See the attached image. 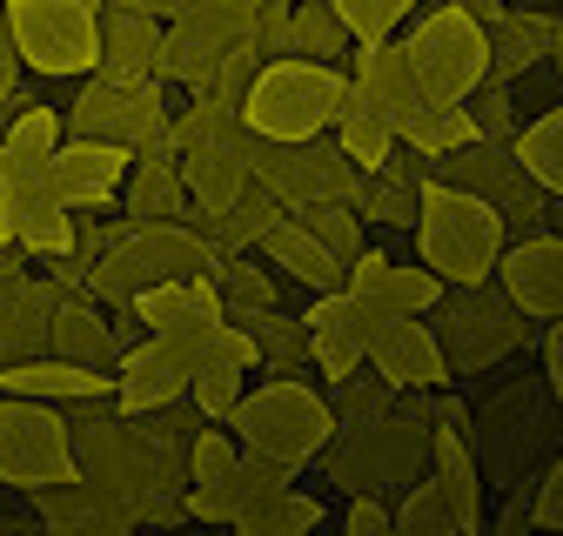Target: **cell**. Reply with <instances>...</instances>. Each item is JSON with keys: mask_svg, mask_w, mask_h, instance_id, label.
<instances>
[{"mask_svg": "<svg viewBox=\"0 0 563 536\" xmlns=\"http://www.w3.org/2000/svg\"><path fill=\"white\" fill-rule=\"evenodd\" d=\"M416 261L430 268L443 289H463V282H489L497 261L510 248L504 235V215L489 209L483 194L456 188V181H422V201H416Z\"/></svg>", "mask_w": 563, "mask_h": 536, "instance_id": "6da1fadb", "label": "cell"}, {"mask_svg": "<svg viewBox=\"0 0 563 536\" xmlns=\"http://www.w3.org/2000/svg\"><path fill=\"white\" fill-rule=\"evenodd\" d=\"M349 94H356L349 88V67L282 54V60L255 67V81L242 94V127L262 134V142H316V134L335 127Z\"/></svg>", "mask_w": 563, "mask_h": 536, "instance_id": "7a4b0ae2", "label": "cell"}, {"mask_svg": "<svg viewBox=\"0 0 563 536\" xmlns=\"http://www.w3.org/2000/svg\"><path fill=\"white\" fill-rule=\"evenodd\" d=\"M476 469L489 490H523L537 462L563 449V395L550 382H510L483 402V423L470 429Z\"/></svg>", "mask_w": 563, "mask_h": 536, "instance_id": "3957f363", "label": "cell"}, {"mask_svg": "<svg viewBox=\"0 0 563 536\" xmlns=\"http://www.w3.org/2000/svg\"><path fill=\"white\" fill-rule=\"evenodd\" d=\"M349 496H383V490H409L430 469V423H416L402 402L369 423H335V436L316 456Z\"/></svg>", "mask_w": 563, "mask_h": 536, "instance_id": "277c9868", "label": "cell"}, {"mask_svg": "<svg viewBox=\"0 0 563 536\" xmlns=\"http://www.w3.org/2000/svg\"><path fill=\"white\" fill-rule=\"evenodd\" d=\"M430 315H437L430 328H437V343H443L450 376H483V369H497L504 356L543 343V322H530L504 295L497 276H489V282H463V289H443Z\"/></svg>", "mask_w": 563, "mask_h": 536, "instance_id": "5b68a950", "label": "cell"}, {"mask_svg": "<svg viewBox=\"0 0 563 536\" xmlns=\"http://www.w3.org/2000/svg\"><path fill=\"white\" fill-rule=\"evenodd\" d=\"M21 54V75L41 81H88L101 67V8L88 0H0Z\"/></svg>", "mask_w": 563, "mask_h": 536, "instance_id": "8992f818", "label": "cell"}, {"mask_svg": "<svg viewBox=\"0 0 563 536\" xmlns=\"http://www.w3.org/2000/svg\"><path fill=\"white\" fill-rule=\"evenodd\" d=\"M242 443L268 449V456H289V462H316L322 443L335 436V410L329 395L309 389L302 376H275V382H255L242 389V410L229 423Z\"/></svg>", "mask_w": 563, "mask_h": 536, "instance_id": "52a82bcc", "label": "cell"}, {"mask_svg": "<svg viewBox=\"0 0 563 536\" xmlns=\"http://www.w3.org/2000/svg\"><path fill=\"white\" fill-rule=\"evenodd\" d=\"M67 477H81L67 410H60V402H34V395H8V389H0V483L34 496V490L67 483Z\"/></svg>", "mask_w": 563, "mask_h": 536, "instance_id": "ba28073f", "label": "cell"}, {"mask_svg": "<svg viewBox=\"0 0 563 536\" xmlns=\"http://www.w3.org/2000/svg\"><path fill=\"white\" fill-rule=\"evenodd\" d=\"M402 54L416 67V88L422 101H470L489 75V47H483V27L437 0L430 14H409V34H402Z\"/></svg>", "mask_w": 563, "mask_h": 536, "instance_id": "9c48e42d", "label": "cell"}, {"mask_svg": "<svg viewBox=\"0 0 563 536\" xmlns=\"http://www.w3.org/2000/svg\"><path fill=\"white\" fill-rule=\"evenodd\" d=\"M67 114V134H88V142H114V148H141L148 134L168 127L162 108V81H141V75H114V67H95L88 88L75 94Z\"/></svg>", "mask_w": 563, "mask_h": 536, "instance_id": "30bf717a", "label": "cell"}, {"mask_svg": "<svg viewBox=\"0 0 563 536\" xmlns=\"http://www.w3.org/2000/svg\"><path fill=\"white\" fill-rule=\"evenodd\" d=\"M309 356H316V376L335 382V376H356L369 369V343L389 328V309L363 302V295H349V289H322L309 302Z\"/></svg>", "mask_w": 563, "mask_h": 536, "instance_id": "8fae6325", "label": "cell"}, {"mask_svg": "<svg viewBox=\"0 0 563 536\" xmlns=\"http://www.w3.org/2000/svg\"><path fill=\"white\" fill-rule=\"evenodd\" d=\"M128 161H134V155H128V148H114V142H88V134H67V142L47 155V188H54L60 209L88 215V209H108V201L121 194Z\"/></svg>", "mask_w": 563, "mask_h": 536, "instance_id": "7c38bea8", "label": "cell"}, {"mask_svg": "<svg viewBox=\"0 0 563 536\" xmlns=\"http://www.w3.org/2000/svg\"><path fill=\"white\" fill-rule=\"evenodd\" d=\"M34 510H41V529H60V536H121V529H141L134 523V496L95 483V477H67V483H47L34 490Z\"/></svg>", "mask_w": 563, "mask_h": 536, "instance_id": "4fadbf2b", "label": "cell"}, {"mask_svg": "<svg viewBox=\"0 0 563 536\" xmlns=\"http://www.w3.org/2000/svg\"><path fill=\"white\" fill-rule=\"evenodd\" d=\"M497 282L504 295L530 315V322H556L563 315V235H530V242H510L504 261H497Z\"/></svg>", "mask_w": 563, "mask_h": 536, "instance_id": "5bb4252c", "label": "cell"}, {"mask_svg": "<svg viewBox=\"0 0 563 536\" xmlns=\"http://www.w3.org/2000/svg\"><path fill=\"white\" fill-rule=\"evenodd\" d=\"M349 88H356V101L376 108L389 127H402L416 114V101H422L416 67H409V54H402L396 34L389 41H356V54H349Z\"/></svg>", "mask_w": 563, "mask_h": 536, "instance_id": "9a60e30c", "label": "cell"}, {"mask_svg": "<svg viewBox=\"0 0 563 536\" xmlns=\"http://www.w3.org/2000/svg\"><path fill=\"white\" fill-rule=\"evenodd\" d=\"M342 289L363 295V302H376V309H389V315H430L437 295H443V282H437L422 261H396V255H383V248H363L356 261H349Z\"/></svg>", "mask_w": 563, "mask_h": 536, "instance_id": "2e32d148", "label": "cell"}, {"mask_svg": "<svg viewBox=\"0 0 563 536\" xmlns=\"http://www.w3.org/2000/svg\"><path fill=\"white\" fill-rule=\"evenodd\" d=\"M175 161H181V181H188V194H195V209H201V215H222L229 201L249 194V127L235 121L229 134L181 148Z\"/></svg>", "mask_w": 563, "mask_h": 536, "instance_id": "e0dca14e", "label": "cell"}, {"mask_svg": "<svg viewBox=\"0 0 563 536\" xmlns=\"http://www.w3.org/2000/svg\"><path fill=\"white\" fill-rule=\"evenodd\" d=\"M369 369L389 376L396 389H443L450 382V362H443V343L422 315H389V328L369 343Z\"/></svg>", "mask_w": 563, "mask_h": 536, "instance_id": "ac0fdd59", "label": "cell"}, {"mask_svg": "<svg viewBox=\"0 0 563 536\" xmlns=\"http://www.w3.org/2000/svg\"><path fill=\"white\" fill-rule=\"evenodd\" d=\"M422 181H430V161L422 155H409L402 142H396V155L383 161V168H363V181H356V209L363 222H383V228H416V201H422Z\"/></svg>", "mask_w": 563, "mask_h": 536, "instance_id": "d6986e66", "label": "cell"}, {"mask_svg": "<svg viewBox=\"0 0 563 536\" xmlns=\"http://www.w3.org/2000/svg\"><path fill=\"white\" fill-rule=\"evenodd\" d=\"M8 395H34V402H88V395H114V376L101 362H67V356H21L0 369Z\"/></svg>", "mask_w": 563, "mask_h": 536, "instance_id": "ffe728a7", "label": "cell"}, {"mask_svg": "<svg viewBox=\"0 0 563 536\" xmlns=\"http://www.w3.org/2000/svg\"><path fill=\"white\" fill-rule=\"evenodd\" d=\"M235 47H242V41H235L222 21H208V14L188 8V14H175V21L162 27V75L181 81V88H201Z\"/></svg>", "mask_w": 563, "mask_h": 536, "instance_id": "44dd1931", "label": "cell"}, {"mask_svg": "<svg viewBox=\"0 0 563 536\" xmlns=\"http://www.w3.org/2000/svg\"><path fill=\"white\" fill-rule=\"evenodd\" d=\"M430 477L456 503V523L483 529V469H476V449H470V416H443L430 429Z\"/></svg>", "mask_w": 563, "mask_h": 536, "instance_id": "7402d4cb", "label": "cell"}, {"mask_svg": "<svg viewBox=\"0 0 563 536\" xmlns=\"http://www.w3.org/2000/svg\"><path fill=\"white\" fill-rule=\"evenodd\" d=\"M181 395H188V376L155 349V335L134 343L114 362V410H128V416H155V410H168V402H181Z\"/></svg>", "mask_w": 563, "mask_h": 536, "instance_id": "603a6c76", "label": "cell"}, {"mask_svg": "<svg viewBox=\"0 0 563 536\" xmlns=\"http://www.w3.org/2000/svg\"><path fill=\"white\" fill-rule=\"evenodd\" d=\"M543 41H550V14L543 8H504L497 21L483 27V47H489V81H523L543 67Z\"/></svg>", "mask_w": 563, "mask_h": 536, "instance_id": "cb8c5ba5", "label": "cell"}, {"mask_svg": "<svg viewBox=\"0 0 563 536\" xmlns=\"http://www.w3.org/2000/svg\"><path fill=\"white\" fill-rule=\"evenodd\" d=\"M101 67H114V75H141V81H168L162 75V21L108 0V8H101Z\"/></svg>", "mask_w": 563, "mask_h": 536, "instance_id": "d4e9b609", "label": "cell"}, {"mask_svg": "<svg viewBox=\"0 0 563 536\" xmlns=\"http://www.w3.org/2000/svg\"><path fill=\"white\" fill-rule=\"evenodd\" d=\"M262 248H268V261L282 268V276H296V282L316 289V295H322V289H342V276H349V268L335 261V248H329L316 228H302L296 215H282V222L262 235Z\"/></svg>", "mask_w": 563, "mask_h": 536, "instance_id": "484cf974", "label": "cell"}, {"mask_svg": "<svg viewBox=\"0 0 563 536\" xmlns=\"http://www.w3.org/2000/svg\"><path fill=\"white\" fill-rule=\"evenodd\" d=\"M229 322H242L255 335V349L275 376H309L316 356H309V322L302 315H282V309H229Z\"/></svg>", "mask_w": 563, "mask_h": 536, "instance_id": "4316f807", "label": "cell"}, {"mask_svg": "<svg viewBox=\"0 0 563 536\" xmlns=\"http://www.w3.org/2000/svg\"><path fill=\"white\" fill-rule=\"evenodd\" d=\"M47 356H67V362H108L114 356V335H108V315L95 309V295H60L54 302Z\"/></svg>", "mask_w": 563, "mask_h": 536, "instance_id": "83f0119b", "label": "cell"}, {"mask_svg": "<svg viewBox=\"0 0 563 536\" xmlns=\"http://www.w3.org/2000/svg\"><path fill=\"white\" fill-rule=\"evenodd\" d=\"M396 142L422 161H437V155L476 142V114H470V101H416V114L396 127Z\"/></svg>", "mask_w": 563, "mask_h": 536, "instance_id": "f1b7e54d", "label": "cell"}, {"mask_svg": "<svg viewBox=\"0 0 563 536\" xmlns=\"http://www.w3.org/2000/svg\"><path fill=\"white\" fill-rule=\"evenodd\" d=\"M322 523H329V510L289 483V490L249 496V503L235 510V523H229V529H242V536H309V529H322Z\"/></svg>", "mask_w": 563, "mask_h": 536, "instance_id": "f546056e", "label": "cell"}, {"mask_svg": "<svg viewBox=\"0 0 563 536\" xmlns=\"http://www.w3.org/2000/svg\"><path fill=\"white\" fill-rule=\"evenodd\" d=\"M289 54L335 60V67L356 54V34H349V21H342L335 0H296V8H289Z\"/></svg>", "mask_w": 563, "mask_h": 536, "instance_id": "4dcf8cb0", "label": "cell"}, {"mask_svg": "<svg viewBox=\"0 0 563 536\" xmlns=\"http://www.w3.org/2000/svg\"><path fill=\"white\" fill-rule=\"evenodd\" d=\"M356 181H363V168L342 155L335 134H329V142H322V134H316V142H302V181H296V201H342V209H349V201H356ZM296 201H289V209H296Z\"/></svg>", "mask_w": 563, "mask_h": 536, "instance_id": "1f68e13d", "label": "cell"}, {"mask_svg": "<svg viewBox=\"0 0 563 536\" xmlns=\"http://www.w3.org/2000/svg\"><path fill=\"white\" fill-rule=\"evenodd\" d=\"M510 148H517L523 175L563 201V101H550L543 114H530V121L517 127V142H510Z\"/></svg>", "mask_w": 563, "mask_h": 536, "instance_id": "d6a6232c", "label": "cell"}, {"mask_svg": "<svg viewBox=\"0 0 563 536\" xmlns=\"http://www.w3.org/2000/svg\"><path fill=\"white\" fill-rule=\"evenodd\" d=\"M235 456H242V436L229 423H195V436H188V490H235Z\"/></svg>", "mask_w": 563, "mask_h": 536, "instance_id": "836d02e7", "label": "cell"}, {"mask_svg": "<svg viewBox=\"0 0 563 536\" xmlns=\"http://www.w3.org/2000/svg\"><path fill=\"white\" fill-rule=\"evenodd\" d=\"M329 134L342 142V155L356 161V168H383V161L396 155V127H389L376 108H363L356 94H349V108L335 114V127H329Z\"/></svg>", "mask_w": 563, "mask_h": 536, "instance_id": "e575fe53", "label": "cell"}, {"mask_svg": "<svg viewBox=\"0 0 563 536\" xmlns=\"http://www.w3.org/2000/svg\"><path fill=\"white\" fill-rule=\"evenodd\" d=\"M463 523H456V503L443 496V483L437 477H416L409 490H402V503H396V536H456Z\"/></svg>", "mask_w": 563, "mask_h": 536, "instance_id": "d590c367", "label": "cell"}, {"mask_svg": "<svg viewBox=\"0 0 563 536\" xmlns=\"http://www.w3.org/2000/svg\"><path fill=\"white\" fill-rule=\"evenodd\" d=\"M208 276H216V289H222V315L229 309H275V276H262L242 248H222Z\"/></svg>", "mask_w": 563, "mask_h": 536, "instance_id": "8d00e7d4", "label": "cell"}, {"mask_svg": "<svg viewBox=\"0 0 563 536\" xmlns=\"http://www.w3.org/2000/svg\"><path fill=\"white\" fill-rule=\"evenodd\" d=\"M396 382L389 376H335L329 382V410H335V423H369V416H383V410H396Z\"/></svg>", "mask_w": 563, "mask_h": 536, "instance_id": "74e56055", "label": "cell"}, {"mask_svg": "<svg viewBox=\"0 0 563 536\" xmlns=\"http://www.w3.org/2000/svg\"><path fill=\"white\" fill-rule=\"evenodd\" d=\"M0 142H8L14 155H27V161H47L60 142H67V114L60 108H41V101H27L8 127H0Z\"/></svg>", "mask_w": 563, "mask_h": 536, "instance_id": "f35d334b", "label": "cell"}, {"mask_svg": "<svg viewBox=\"0 0 563 536\" xmlns=\"http://www.w3.org/2000/svg\"><path fill=\"white\" fill-rule=\"evenodd\" d=\"M249 369L242 362H208L201 376H195V389H188V402H195V410L208 416V423H235V410H242V382Z\"/></svg>", "mask_w": 563, "mask_h": 536, "instance_id": "ab89813d", "label": "cell"}, {"mask_svg": "<svg viewBox=\"0 0 563 536\" xmlns=\"http://www.w3.org/2000/svg\"><path fill=\"white\" fill-rule=\"evenodd\" d=\"M470 114H476V134H483V142H504V148L517 142V127H523L510 81H489V75H483V88L470 94Z\"/></svg>", "mask_w": 563, "mask_h": 536, "instance_id": "60d3db41", "label": "cell"}, {"mask_svg": "<svg viewBox=\"0 0 563 536\" xmlns=\"http://www.w3.org/2000/svg\"><path fill=\"white\" fill-rule=\"evenodd\" d=\"M296 469H302V462L268 456V449L242 443V456H235V490H242V503H249V496H268V490H289V483H296Z\"/></svg>", "mask_w": 563, "mask_h": 536, "instance_id": "b9f144b4", "label": "cell"}, {"mask_svg": "<svg viewBox=\"0 0 563 536\" xmlns=\"http://www.w3.org/2000/svg\"><path fill=\"white\" fill-rule=\"evenodd\" d=\"M335 8H342V21H349L356 41H389L396 27H409L416 0H335Z\"/></svg>", "mask_w": 563, "mask_h": 536, "instance_id": "7bdbcfd3", "label": "cell"}, {"mask_svg": "<svg viewBox=\"0 0 563 536\" xmlns=\"http://www.w3.org/2000/svg\"><path fill=\"white\" fill-rule=\"evenodd\" d=\"M530 516L537 529H563V449L550 456L543 477H530Z\"/></svg>", "mask_w": 563, "mask_h": 536, "instance_id": "ee69618b", "label": "cell"}, {"mask_svg": "<svg viewBox=\"0 0 563 536\" xmlns=\"http://www.w3.org/2000/svg\"><path fill=\"white\" fill-rule=\"evenodd\" d=\"M342 529H349V536H389V529H396V510H389L383 496H356V503L342 510Z\"/></svg>", "mask_w": 563, "mask_h": 536, "instance_id": "f6af8a7d", "label": "cell"}, {"mask_svg": "<svg viewBox=\"0 0 563 536\" xmlns=\"http://www.w3.org/2000/svg\"><path fill=\"white\" fill-rule=\"evenodd\" d=\"M543 382H550V389L563 395V315H556V322L543 328Z\"/></svg>", "mask_w": 563, "mask_h": 536, "instance_id": "bcb514c9", "label": "cell"}, {"mask_svg": "<svg viewBox=\"0 0 563 536\" xmlns=\"http://www.w3.org/2000/svg\"><path fill=\"white\" fill-rule=\"evenodd\" d=\"M497 529H537V516H530V483L510 490V503L497 510Z\"/></svg>", "mask_w": 563, "mask_h": 536, "instance_id": "7dc6e473", "label": "cell"}, {"mask_svg": "<svg viewBox=\"0 0 563 536\" xmlns=\"http://www.w3.org/2000/svg\"><path fill=\"white\" fill-rule=\"evenodd\" d=\"M21 81V54H14V34H8V14H0V88Z\"/></svg>", "mask_w": 563, "mask_h": 536, "instance_id": "c3c4849f", "label": "cell"}, {"mask_svg": "<svg viewBox=\"0 0 563 536\" xmlns=\"http://www.w3.org/2000/svg\"><path fill=\"white\" fill-rule=\"evenodd\" d=\"M114 8H134V14H155V21H175L188 0H114Z\"/></svg>", "mask_w": 563, "mask_h": 536, "instance_id": "681fc988", "label": "cell"}, {"mask_svg": "<svg viewBox=\"0 0 563 536\" xmlns=\"http://www.w3.org/2000/svg\"><path fill=\"white\" fill-rule=\"evenodd\" d=\"M21 261H27L21 242H0V282H14V276H21Z\"/></svg>", "mask_w": 563, "mask_h": 536, "instance_id": "f907efd6", "label": "cell"}, {"mask_svg": "<svg viewBox=\"0 0 563 536\" xmlns=\"http://www.w3.org/2000/svg\"><path fill=\"white\" fill-rule=\"evenodd\" d=\"M88 8H108V0H88Z\"/></svg>", "mask_w": 563, "mask_h": 536, "instance_id": "816d5d0a", "label": "cell"}]
</instances>
